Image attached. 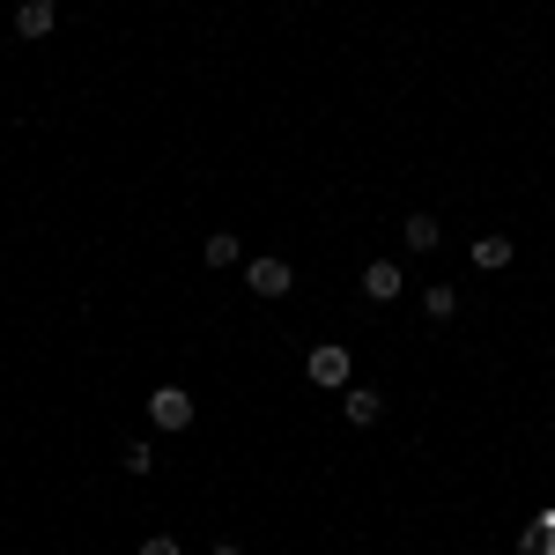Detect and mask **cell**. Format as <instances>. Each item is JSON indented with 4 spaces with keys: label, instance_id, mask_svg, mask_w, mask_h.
Listing matches in <instances>:
<instances>
[{
    "label": "cell",
    "instance_id": "obj_8",
    "mask_svg": "<svg viewBox=\"0 0 555 555\" xmlns=\"http://www.w3.org/2000/svg\"><path fill=\"white\" fill-rule=\"evenodd\" d=\"M52 23H60L52 0H23V8H15V38H52Z\"/></svg>",
    "mask_w": 555,
    "mask_h": 555
},
{
    "label": "cell",
    "instance_id": "obj_11",
    "mask_svg": "<svg viewBox=\"0 0 555 555\" xmlns=\"http://www.w3.org/2000/svg\"><path fill=\"white\" fill-rule=\"evenodd\" d=\"M201 259H208V267H237V259H245V245H237L230 230H215L208 245H201Z\"/></svg>",
    "mask_w": 555,
    "mask_h": 555
},
{
    "label": "cell",
    "instance_id": "obj_3",
    "mask_svg": "<svg viewBox=\"0 0 555 555\" xmlns=\"http://www.w3.org/2000/svg\"><path fill=\"white\" fill-rule=\"evenodd\" d=\"M245 289H253L259 304H274V297L297 289V274H289V259H245Z\"/></svg>",
    "mask_w": 555,
    "mask_h": 555
},
{
    "label": "cell",
    "instance_id": "obj_14",
    "mask_svg": "<svg viewBox=\"0 0 555 555\" xmlns=\"http://www.w3.org/2000/svg\"><path fill=\"white\" fill-rule=\"evenodd\" d=\"M541 555H555V533H548V541H541Z\"/></svg>",
    "mask_w": 555,
    "mask_h": 555
},
{
    "label": "cell",
    "instance_id": "obj_6",
    "mask_svg": "<svg viewBox=\"0 0 555 555\" xmlns=\"http://www.w3.org/2000/svg\"><path fill=\"white\" fill-rule=\"evenodd\" d=\"M341 415H348L356 429H378V415H385L378 385H348V392H341Z\"/></svg>",
    "mask_w": 555,
    "mask_h": 555
},
{
    "label": "cell",
    "instance_id": "obj_12",
    "mask_svg": "<svg viewBox=\"0 0 555 555\" xmlns=\"http://www.w3.org/2000/svg\"><path fill=\"white\" fill-rule=\"evenodd\" d=\"M141 555H185V548H178L171 533H149V541H141Z\"/></svg>",
    "mask_w": 555,
    "mask_h": 555
},
{
    "label": "cell",
    "instance_id": "obj_7",
    "mask_svg": "<svg viewBox=\"0 0 555 555\" xmlns=\"http://www.w3.org/2000/svg\"><path fill=\"white\" fill-rule=\"evenodd\" d=\"M400 245H408V253H437V245H444V222H437V215H408V222H400Z\"/></svg>",
    "mask_w": 555,
    "mask_h": 555
},
{
    "label": "cell",
    "instance_id": "obj_10",
    "mask_svg": "<svg viewBox=\"0 0 555 555\" xmlns=\"http://www.w3.org/2000/svg\"><path fill=\"white\" fill-rule=\"evenodd\" d=\"M423 311H429V319H460V289H452V282H429Z\"/></svg>",
    "mask_w": 555,
    "mask_h": 555
},
{
    "label": "cell",
    "instance_id": "obj_5",
    "mask_svg": "<svg viewBox=\"0 0 555 555\" xmlns=\"http://www.w3.org/2000/svg\"><path fill=\"white\" fill-rule=\"evenodd\" d=\"M467 259L481 267V274H504V267L518 259V245L504 237V230H489V237H474V245H467Z\"/></svg>",
    "mask_w": 555,
    "mask_h": 555
},
{
    "label": "cell",
    "instance_id": "obj_13",
    "mask_svg": "<svg viewBox=\"0 0 555 555\" xmlns=\"http://www.w3.org/2000/svg\"><path fill=\"white\" fill-rule=\"evenodd\" d=\"M208 555H245V548H237V541H222V548H208Z\"/></svg>",
    "mask_w": 555,
    "mask_h": 555
},
{
    "label": "cell",
    "instance_id": "obj_1",
    "mask_svg": "<svg viewBox=\"0 0 555 555\" xmlns=\"http://www.w3.org/2000/svg\"><path fill=\"white\" fill-rule=\"evenodd\" d=\"M348 371H356V356H348L341 341H319L311 356H304V378L326 385V392H348Z\"/></svg>",
    "mask_w": 555,
    "mask_h": 555
},
{
    "label": "cell",
    "instance_id": "obj_9",
    "mask_svg": "<svg viewBox=\"0 0 555 555\" xmlns=\"http://www.w3.org/2000/svg\"><path fill=\"white\" fill-rule=\"evenodd\" d=\"M119 467H127L133 481H141V474H156V444H149V437H127V444H119Z\"/></svg>",
    "mask_w": 555,
    "mask_h": 555
},
{
    "label": "cell",
    "instance_id": "obj_2",
    "mask_svg": "<svg viewBox=\"0 0 555 555\" xmlns=\"http://www.w3.org/2000/svg\"><path fill=\"white\" fill-rule=\"evenodd\" d=\"M193 415H201V408H193L185 385H156V392H149V423L156 429H193Z\"/></svg>",
    "mask_w": 555,
    "mask_h": 555
},
{
    "label": "cell",
    "instance_id": "obj_4",
    "mask_svg": "<svg viewBox=\"0 0 555 555\" xmlns=\"http://www.w3.org/2000/svg\"><path fill=\"white\" fill-rule=\"evenodd\" d=\"M356 289H363V297H371V304H392V297H400V289H408V274H400V267H392V259H371V267H363V282H356Z\"/></svg>",
    "mask_w": 555,
    "mask_h": 555
}]
</instances>
